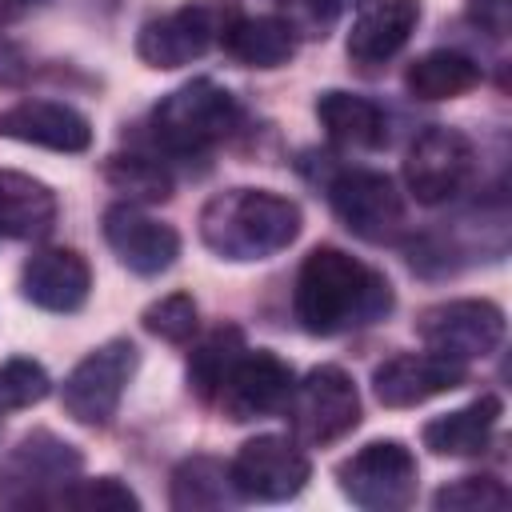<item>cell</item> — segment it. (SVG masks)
Wrapping results in <instances>:
<instances>
[{
	"instance_id": "25",
	"label": "cell",
	"mask_w": 512,
	"mask_h": 512,
	"mask_svg": "<svg viewBox=\"0 0 512 512\" xmlns=\"http://www.w3.org/2000/svg\"><path fill=\"white\" fill-rule=\"evenodd\" d=\"M240 352H244V336H240V328H232V324H228V328H216L212 336H204L200 348H196L192 360H188V380H192L196 396L212 400L216 388H220V380H224V372H228V364H232Z\"/></svg>"
},
{
	"instance_id": "15",
	"label": "cell",
	"mask_w": 512,
	"mask_h": 512,
	"mask_svg": "<svg viewBox=\"0 0 512 512\" xmlns=\"http://www.w3.org/2000/svg\"><path fill=\"white\" fill-rule=\"evenodd\" d=\"M104 240L116 252V260L124 268H132L136 276H160L176 264L180 256V236L172 224L144 216L132 204H112L104 212Z\"/></svg>"
},
{
	"instance_id": "19",
	"label": "cell",
	"mask_w": 512,
	"mask_h": 512,
	"mask_svg": "<svg viewBox=\"0 0 512 512\" xmlns=\"http://www.w3.org/2000/svg\"><path fill=\"white\" fill-rule=\"evenodd\" d=\"M500 412H504L500 396H480L464 408H452V412L428 420L420 440L436 456H480L500 424Z\"/></svg>"
},
{
	"instance_id": "2",
	"label": "cell",
	"mask_w": 512,
	"mask_h": 512,
	"mask_svg": "<svg viewBox=\"0 0 512 512\" xmlns=\"http://www.w3.org/2000/svg\"><path fill=\"white\" fill-rule=\"evenodd\" d=\"M300 236V208L268 188H228L200 208V240L220 260H268Z\"/></svg>"
},
{
	"instance_id": "7",
	"label": "cell",
	"mask_w": 512,
	"mask_h": 512,
	"mask_svg": "<svg viewBox=\"0 0 512 512\" xmlns=\"http://www.w3.org/2000/svg\"><path fill=\"white\" fill-rule=\"evenodd\" d=\"M476 172V148L456 128H424L404 156V188L416 204H448L456 200Z\"/></svg>"
},
{
	"instance_id": "14",
	"label": "cell",
	"mask_w": 512,
	"mask_h": 512,
	"mask_svg": "<svg viewBox=\"0 0 512 512\" xmlns=\"http://www.w3.org/2000/svg\"><path fill=\"white\" fill-rule=\"evenodd\" d=\"M468 380V364L448 360L440 352H400L376 364L372 392L384 408H416L440 392H452Z\"/></svg>"
},
{
	"instance_id": "3",
	"label": "cell",
	"mask_w": 512,
	"mask_h": 512,
	"mask_svg": "<svg viewBox=\"0 0 512 512\" xmlns=\"http://www.w3.org/2000/svg\"><path fill=\"white\" fill-rule=\"evenodd\" d=\"M240 104L216 80H188L152 108V136L172 156H200L232 136Z\"/></svg>"
},
{
	"instance_id": "9",
	"label": "cell",
	"mask_w": 512,
	"mask_h": 512,
	"mask_svg": "<svg viewBox=\"0 0 512 512\" xmlns=\"http://www.w3.org/2000/svg\"><path fill=\"white\" fill-rule=\"evenodd\" d=\"M228 476H232V488L240 500L276 504V500H292L308 484L312 460L296 440L264 432V436H252L240 444V452L228 464Z\"/></svg>"
},
{
	"instance_id": "33",
	"label": "cell",
	"mask_w": 512,
	"mask_h": 512,
	"mask_svg": "<svg viewBox=\"0 0 512 512\" xmlns=\"http://www.w3.org/2000/svg\"><path fill=\"white\" fill-rule=\"evenodd\" d=\"M48 0H0V12L4 16H24V12H32V8H44Z\"/></svg>"
},
{
	"instance_id": "10",
	"label": "cell",
	"mask_w": 512,
	"mask_h": 512,
	"mask_svg": "<svg viewBox=\"0 0 512 512\" xmlns=\"http://www.w3.org/2000/svg\"><path fill=\"white\" fill-rule=\"evenodd\" d=\"M416 336L428 344V352L472 364L500 348L504 312L492 300H444V304H432L420 312Z\"/></svg>"
},
{
	"instance_id": "30",
	"label": "cell",
	"mask_w": 512,
	"mask_h": 512,
	"mask_svg": "<svg viewBox=\"0 0 512 512\" xmlns=\"http://www.w3.org/2000/svg\"><path fill=\"white\" fill-rule=\"evenodd\" d=\"M144 328L168 344H188L200 328V312H196V300L188 292H172V296H160L144 308Z\"/></svg>"
},
{
	"instance_id": "28",
	"label": "cell",
	"mask_w": 512,
	"mask_h": 512,
	"mask_svg": "<svg viewBox=\"0 0 512 512\" xmlns=\"http://www.w3.org/2000/svg\"><path fill=\"white\" fill-rule=\"evenodd\" d=\"M508 500L512 496L496 476H460L432 496V508L436 512H500L508 508Z\"/></svg>"
},
{
	"instance_id": "16",
	"label": "cell",
	"mask_w": 512,
	"mask_h": 512,
	"mask_svg": "<svg viewBox=\"0 0 512 512\" xmlns=\"http://www.w3.org/2000/svg\"><path fill=\"white\" fill-rule=\"evenodd\" d=\"M20 292L44 312H76L92 292V268L76 248H36L20 268Z\"/></svg>"
},
{
	"instance_id": "31",
	"label": "cell",
	"mask_w": 512,
	"mask_h": 512,
	"mask_svg": "<svg viewBox=\"0 0 512 512\" xmlns=\"http://www.w3.org/2000/svg\"><path fill=\"white\" fill-rule=\"evenodd\" d=\"M336 12H340V0H288V28L304 36H324Z\"/></svg>"
},
{
	"instance_id": "8",
	"label": "cell",
	"mask_w": 512,
	"mask_h": 512,
	"mask_svg": "<svg viewBox=\"0 0 512 512\" xmlns=\"http://www.w3.org/2000/svg\"><path fill=\"white\" fill-rule=\"evenodd\" d=\"M284 412L292 416V428L304 444H332L360 424V392L344 368L320 364L300 384H292Z\"/></svg>"
},
{
	"instance_id": "21",
	"label": "cell",
	"mask_w": 512,
	"mask_h": 512,
	"mask_svg": "<svg viewBox=\"0 0 512 512\" xmlns=\"http://www.w3.org/2000/svg\"><path fill=\"white\" fill-rule=\"evenodd\" d=\"M56 224V192L44 180L0 168V236L36 240Z\"/></svg>"
},
{
	"instance_id": "17",
	"label": "cell",
	"mask_w": 512,
	"mask_h": 512,
	"mask_svg": "<svg viewBox=\"0 0 512 512\" xmlns=\"http://www.w3.org/2000/svg\"><path fill=\"white\" fill-rule=\"evenodd\" d=\"M416 20H420L416 0H356L352 32H348V60L360 68H376L392 60L416 32Z\"/></svg>"
},
{
	"instance_id": "23",
	"label": "cell",
	"mask_w": 512,
	"mask_h": 512,
	"mask_svg": "<svg viewBox=\"0 0 512 512\" xmlns=\"http://www.w3.org/2000/svg\"><path fill=\"white\" fill-rule=\"evenodd\" d=\"M476 84H480V64L452 48L424 52L404 72V88L416 100H452V96L472 92Z\"/></svg>"
},
{
	"instance_id": "24",
	"label": "cell",
	"mask_w": 512,
	"mask_h": 512,
	"mask_svg": "<svg viewBox=\"0 0 512 512\" xmlns=\"http://www.w3.org/2000/svg\"><path fill=\"white\" fill-rule=\"evenodd\" d=\"M236 488L228 476V464L216 456H188L172 472V508L180 512H200V508H228L236 504Z\"/></svg>"
},
{
	"instance_id": "12",
	"label": "cell",
	"mask_w": 512,
	"mask_h": 512,
	"mask_svg": "<svg viewBox=\"0 0 512 512\" xmlns=\"http://www.w3.org/2000/svg\"><path fill=\"white\" fill-rule=\"evenodd\" d=\"M292 384H296V376H292L288 360H280L268 348H256V352L244 348L228 364V372H224V380H220L212 400L220 404V412L228 420L244 424V420H260V416L284 412V404L292 396Z\"/></svg>"
},
{
	"instance_id": "6",
	"label": "cell",
	"mask_w": 512,
	"mask_h": 512,
	"mask_svg": "<svg viewBox=\"0 0 512 512\" xmlns=\"http://www.w3.org/2000/svg\"><path fill=\"white\" fill-rule=\"evenodd\" d=\"M340 492L368 512H400L416 500V456L400 440H372L336 468Z\"/></svg>"
},
{
	"instance_id": "1",
	"label": "cell",
	"mask_w": 512,
	"mask_h": 512,
	"mask_svg": "<svg viewBox=\"0 0 512 512\" xmlns=\"http://www.w3.org/2000/svg\"><path fill=\"white\" fill-rule=\"evenodd\" d=\"M292 308L304 332L340 336L384 320L392 312V284L384 280V272L360 264L344 248L320 244L304 256L296 272Z\"/></svg>"
},
{
	"instance_id": "20",
	"label": "cell",
	"mask_w": 512,
	"mask_h": 512,
	"mask_svg": "<svg viewBox=\"0 0 512 512\" xmlns=\"http://www.w3.org/2000/svg\"><path fill=\"white\" fill-rule=\"evenodd\" d=\"M220 44L244 68H280L296 52V32L284 16H228Z\"/></svg>"
},
{
	"instance_id": "18",
	"label": "cell",
	"mask_w": 512,
	"mask_h": 512,
	"mask_svg": "<svg viewBox=\"0 0 512 512\" xmlns=\"http://www.w3.org/2000/svg\"><path fill=\"white\" fill-rule=\"evenodd\" d=\"M0 136L52 148V152H84L92 144V124L72 104L60 100H20L0 112Z\"/></svg>"
},
{
	"instance_id": "4",
	"label": "cell",
	"mask_w": 512,
	"mask_h": 512,
	"mask_svg": "<svg viewBox=\"0 0 512 512\" xmlns=\"http://www.w3.org/2000/svg\"><path fill=\"white\" fill-rule=\"evenodd\" d=\"M80 468L84 456L76 444L36 428L20 436L0 460V508H52L56 492L68 488Z\"/></svg>"
},
{
	"instance_id": "27",
	"label": "cell",
	"mask_w": 512,
	"mask_h": 512,
	"mask_svg": "<svg viewBox=\"0 0 512 512\" xmlns=\"http://www.w3.org/2000/svg\"><path fill=\"white\" fill-rule=\"evenodd\" d=\"M52 508H84V512H124V508H140V496L120 484L116 476H96V480H72L68 488L56 492Z\"/></svg>"
},
{
	"instance_id": "32",
	"label": "cell",
	"mask_w": 512,
	"mask_h": 512,
	"mask_svg": "<svg viewBox=\"0 0 512 512\" xmlns=\"http://www.w3.org/2000/svg\"><path fill=\"white\" fill-rule=\"evenodd\" d=\"M468 16L484 32L504 36L508 32V16H512V0H468Z\"/></svg>"
},
{
	"instance_id": "22",
	"label": "cell",
	"mask_w": 512,
	"mask_h": 512,
	"mask_svg": "<svg viewBox=\"0 0 512 512\" xmlns=\"http://www.w3.org/2000/svg\"><path fill=\"white\" fill-rule=\"evenodd\" d=\"M316 116L324 124V132L340 144V148H380L388 140V120L384 108L368 96L356 92H320L316 100Z\"/></svg>"
},
{
	"instance_id": "29",
	"label": "cell",
	"mask_w": 512,
	"mask_h": 512,
	"mask_svg": "<svg viewBox=\"0 0 512 512\" xmlns=\"http://www.w3.org/2000/svg\"><path fill=\"white\" fill-rule=\"evenodd\" d=\"M48 388H52V380L36 360H28V356L4 360L0 364V416L40 404L48 396Z\"/></svg>"
},
{
	"instance_id": "13",
	"label": "cell",
	"mask_w": 512,
	"mask_h": 512,
	"mask_svg": "<svg viewBox=\"0 0 512 512\" xmlns=\"http://www.w3.org/2000/svg\"><path fill=\"white\" fill-rule=\"evenodd\" d=\"M228 12H220L216 4H184L176 12H164L156 20H148L140 28L136 52L148 68H184L192 60H200L224 28Z\"/></svg>"
},
{
	"instance_id": "26",
	"label": "cell",
	"mask_w": 512,
	"mask_h": 512,
	"mask_svg": "<svg viewBox=\"0 0 512 512\" xmlns=\"http://www.w3.org/2000/svg\"><path fill=\"white\" fill-rule=\"evenodd\" d=\"M108 184L116 192H124L128 200H140V204H156V200H168L172 196V176L164 164L148 160V156H112L108 168H104Z\"/></svg>"
},
{
	"instance_id": "11",
	"label": "cell",
	"mask_w": 512,
	"mask_h": 512,
	"mask_svg": "<svg viewBox=\"0 0 512 512\" xmlns=\"http://www.w3.org/2000/svg\"><path fill=\"white\" fill-rule=\"evenodd\" d=\"M328 200H332V212L340 216V224L368 244L396 240L404 228V196L396 192L392 176H384V172L348 168L328 184Z\"/></svg>"
},
{
	"instance_id": "5",
	"label": "cell",
	"mask_w": 512,
	"mask_h": 512,
	"mask_svg": "<svg viewBox=\"0 0 512 512\" xmlns=\"http://www.w3.org/2000/svg\"><path fill=\"white\" fill-rule=\"evenodd\" d=\"M136 364H140V352L132 340H104L100 348H92L68 376H64V388H60V404L64 412L76 420V424H88V428H104L120 400H124V388L132 384L136 376Z\"/></svg>"
}]
</instances>
